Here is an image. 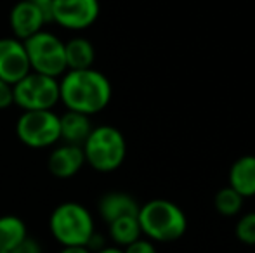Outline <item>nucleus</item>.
I'll return each mask as SVG.
<instances>
[{
    "label": "nucleus",
    "mask_w": 255,
    "mask_h": 253,
    "mask_svg": "<svg viewBox=\"0 0 255 253\" xmlns=\"http://www.w3.org/2000/svg\"><path fill=\"white\" fill-rule=\"evenodd\" d=\"M141 233L149 241L170 243L184 236L188 229V219L175 203L168 199H151L139 206L137 213Z\"/></svg>",
    "instance_id": "2"
},
{
    "label": "nucleus",
    "mask_w": 255,
    "mask_h": 253,
    "mask_svg": "<svg viewBox=\"0 0 255 253\" xmlns=\"http://www.w3.org/2000/svg\"><path fill=\"white\" fill-rule=\"evenodd\" d=\"M12 85H9L7 82L0 80V111L7 109L9 106H12Z\"/></svg>",
    "instance_id": "22"
},
{
    "label": "nucleus",
    "mask_w": 255,
    "mask_h": 253,
    "mask_svg": "<svg viewBox=\"0 0 255 253\" xmlns=\"http://www.w3.org/2000/svg\"><path fill=\"white\" fill-rule=\"evenodd\" d=\"M28 236L26 224L16 215L0 217V252H12Z\"/></svg>",
    "instance_id": "16"
},
{
    "label": "nucleus",
    "mask_w": 255,
    "mask_h": 253,
    "mask_svg": "<svg viewBox=\"0 0 255 253\" xmlns=\"http://www.w3.org/2000/svg\"><path fill=\"white\" fill-rule=\"evenodd\" d=\"M110 226V236L118 247H128L130 243L137 241L141 238V226H139L137 217H122L118 220H113Z\"/></svg>",
    "instance_id": "17"
},
{
    "label": "nucleus",
    "mask_w": 255,
    "mask_h": 253,
    "mask_svg": "<svg viewBox=\"0 0 255 253\" xmlns=\"http://www.w3.org/2000/svg\"><path fill=\"white\" fill-rule=\"evenodd\" d=\"M99 215L104 222L111 224L113 220H118L122 217H137L139 205L130 194L120 191L106 192L98 203Z\"/></svg>",
    "instance_id": "12"
},
{
    "label": "nucleus",
    "mask_w": 255,
    "mask_h": 253,
    "mask_svg": "<svg viewBox=\"0 0 255 253\" xmlns=\"http://www.w3.org/2000/svg\"><path fill=\"white\" fill-rule=\"evenodd\" d=\"M0 253H12V252H0Z\"/></svg>",
    "instance_id": "26"
},
{
    "label": "nucleus",
    "mask_w": 255,
    "mask_h": 253,
    "mask_svg": "<svg viewBox=\"0 0 255 253\" xmlns=\"http://www.w3.org/2000/svg\"><path fill=\"white\" fill-rule=\"evenodd\" d=\"M85 165V156L82 146L63 144L56 148L49 156L47 167L51 173L57 179H70L77 175Z\"/></svg>",
    "instance_id": "11"
},
{
    "label": "nucleus",
    "mask_w": 255,
    "mask_h": 253,
    "mask_svg": "<svg viewBox=\"0 0 255 253\" xmlns=\"http://www.w3.org/2000/svg\"><path fill=\"white\" fill-rule=\"evenodd\" d=\"M24 44L14 37L0 38V80L14 85L30 73Z\"/></svg>",
    "instance_id": "10"
},
{
    "label": "nucleus",
    "mask_w": 255,
    "mask_h": 253,
    "mask_svg": "<svg viewBox=\"0 0 255 253\" xmlns=\"http://www.w3.org/2000/svg\"><path fill=\"white\" fill-rule=\"evenodd\" d=\"M51 21L49 10L35 5L26 0H21L10 9L9 14V24L14 33V38L24 42L35 33L44 30V24Z\"/></svg>",
    "instance_id": "9"
},
{
    "label": "nucleus",
    "mask_w": 255,
    "mask_h": 253,
    "mask_svg": "<svg viewBox=\"0 0 255 253\" xmlns=\"http://www.w3.org/2000/svg\"><path fill=\"white\" fill-rule=\"evenodd\" d=\"M99 0H52L49 7L51 21L64 30L82 31L98 21Z\"/></svg>",
    "instance_id": "8"
},
{
    "label": "nucleus",
    "mask_w": 255,
    "mask_h": 253,
    "mask_svg": "<svg viewBox=\"0 0 255 253\" xmlns=\"http://www.w3.org/2000/svg\"><path fill=\"white\" fill-rule=\"evenodd\" d=\"M59 253H91L85 247H63Z\"/></svg>",
    "instance_id": "23"
},
{
    "label": "nucleus",
    "mask_w": 255,
    "mask_h": 253,
    "mask_svg": "<svg viewBox=\"0 0 255 253\" xmlns=\"http://www.w3.org/2000/svg\"><path fill=\"white\" fill-rule=\"evenodd\" d=\"M26 2H31V3H35V5L42 7V9L49 10V7H51V2H52V0H26Z\"/></svg>",
    "instance_id": "24"
},
{
    "label": "nucleus",
    "mask_w": 255,
    "mask_h": 253,
    "mask_svg": "<svg viewBox=\"0 0 255 253\" xmlns=\"http://www.w3.org/2000/svg\"><path fill=\"white\" fill-rule=\"evenodd\" d=\"M96 253H124V250H120V248H113V247H106V248H103V250H99Z\"/></svg>",
    "instance_id": "25"
},
{
    "label": "nucleus",
    "mask_w": 255,
    "mask_h": 253,
    "mask_svg": "<svg viewBox=\"0 0 255 253\" xmlns=\"http://www.w3.org/2000/svg\"><path fill=\"white\" fill-rule=\"evenodd\" d=\"M16 134L28 148H51L59 137V116L52 109L23 111L16 122Z\"/></svg>",
    "instance_id": "7"
},
{
    "label": "nucleus",
    "mask_w": 255,
    "mask_h": 253,
    "mask_svg": "<svg viewBox=\"0 0 255 253\" xmlns=\"http://www.w3.org/2000/svg\"><path fill=\"white\" fill-rule=\"evenodd\" d=\"M12 101L23 111L54 109L59 102V82L45 75L30 73L12 85Z\"/></svg>",
    "instance_id": "6"
},
{
    "label": "nucleus",
    "mask_w": 255,
    "mask_h": 253,
    "mask_svg": "<svg viewBox=\"0 0 255 253\" xmlns=\"http://www.w3.org/2000/svg\"><path fill=\"white\" fill-rule=\"evenodd\" d=\"M12 253H42V247L35 238L26 236L16 248H14Z\"/></svg>",
    "instance_id": "21"
},
{
    "label": "nucleus",
    "mask_w": 255,
    "mask_h": 253,
    "mask_svg": "<svg viewBox=\"0 0 255 253\" xmlns=\"http://www.w3.org/2000/svg\"><path fill=\"white\" fill-rule=\"evenodd\" d=\"M229 187L243 198L255 196V156L247 155L238 158L229 170Z\"/></svg>",
    "instance_id": "13"
},
{
    "label": "nucleus",
    "mask_w": 255,
    "mask_h": 253,
    "mask_svg": "<svg viewBox=\"0 0 255 253\" xmlns=\"http://www.w3.org/2000/svg\"><path fill=\"white\" fill-rule=\"evenodd\" d=\"M243 196L238 194L233 187H222L221 191L215 194L214 199V205L215 210H217L221 215L224 217H235L236 213L242 212V206H243Z\"/></svg>",
    "instance_id": "18"
},
{
    "label": "nucleus",
    "mask_w": 255,
    "mask_h": 253,
    "mask_svg": "<svg viewBox=\"0 0 255 253\" xmlns=\"http://www.w3.org/2000/svg\"><path fill=\"white\" fill-rule=\"evenodd\" d=\"M52 238L61 247H85L94 231V219L84 205L75 201L61 203L49 219Z\"/></svg>",
    "instance_id": "3"
},
{
    "label": "nucleus",
    "mask_w": 255,
    "mask_h": 253,
    "mask_svg": "<svg viewBox=\"0 0 255 253\" xmlns=\"http://www.w3.org/2000/svg\"><path fill=\"white\" fill-rule=\"evenodd\" d=\"M111 101V84L94 68L70 70L59 80V102L68 111L92 116L101 113Z\"/></svg>",
    "instance_id": "1"
},
{
    "label": "nucleus",
    "mask_w": 255,
    "mask_h": 253,
    "mask_svg": "<svg viewBox=\"0 0 255 253\" xmlns=\"http://www.w3.org/2000/svg\"><path fill=\"white\" fill-rule=\"evenodd\" d=\"M91 132V116L75 111H66L59 116V137L61 141H64V144L82 146Z\"/></svg>",
    "instance_id": "14"
},
{
    "label": "nucleus",
    "mask_w": 255,
    "mask_h": 253,
    "mask_svg": "<svg viewBox=\"0 0 255 253\" xmlns=\"http://www.w3.org/2000/svg\"><path fill=\"white\" fill-rule=\"evenodd\" d=\"M124 253H156V248H154V245L149 240H141L139 238L137 241L125 247Z\"/></svg>",
    "instance_id": "20"
},
{
    "label": "nucleus",
    "mask_w": 255,
    "mask_h": 253,
    "mask_svg": "<svg viewBox=\"0 0 255 253\" xmlns=\"http://www.w3.org/2000/svg\"><path fill=\"white\" fill-rule=\"evenodd\" d=\"M64 59H66V71L92 68L96 59L94 45L84 37L71 38L64 42Z\"/></svg>",
    "instance_id": "15"
},
{
    "label": "nucleus",
    "mask_w": 255,
    "mask_h": 253,
    "mask_svg": "<svg viewBox=\"0 0 255 253\" xmlns=\"http://www.w3.org/2000/svg\"><path fill=\"white\" fill-rule=\"evenodd\" d=\"M236 238L243 245L255 247V212L245 213L236 224Z\"/></svg>",
    "instance_id": "19"
},
{
    "label": "nucleus",
    "mask_w": 255,
    "mask_h": 253,
    "mask_svg": "<svg viewBox=\"0 0 255 253\" xmlns=\"http://www.w3.org/2000/svg\"><path fill=\"white\" fill-rule=\"evenodd\" d=\"M82 149L85 163L103 173L120 169L127 156V142L124 134L111 125L92 128L89 137L82 144Z\"/></svg>",
    "instance_id": "4"
},
{
    "label": "nucleus",
    "mask_w": 255,
    "mask_h": 253,
    "mask_svg": "<svg viewBox=\"0 0 255 253\" xmlns=\"http://www.w3.org/2000/svg\"><path fill=\"white\" fill-rule=\"evenodd\" d=\"M28 56L30 70L33 73L57 78L66 73L64 42L51 31H38L23 42Z\"/></svg>",
    "instance_id": "5"
}]
</instances>
